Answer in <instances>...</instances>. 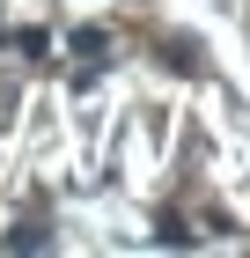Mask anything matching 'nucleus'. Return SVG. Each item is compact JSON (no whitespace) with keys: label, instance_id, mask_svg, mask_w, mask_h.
Segmentation results:
<instances>
[{"label":"nucleus","instance_id":"obj_1","mask_svg":"<svg viewBox=\"0 0 250 258\" xmlns=\"http://www.w3.org/2000/svg\"><path fill=\"white\" fill-rule=\"evenodd\" d=\"M66 44H74V52H81V59H89V67H103V52H111V37H103L96 22H89V30H74V37H66Z\"/></svg>","mask_w":250,"mask_h":258},{"label":"nucleus","instance_id":"obj_2","mask_svg":"<svg viewBox=\"0 0 250 258\" xmlns=\"http://www.w3.org/2000/svg\"><path fill=\"white\" fill-rule=\"evenodd\" d=\"M44 243H52V236H44L37 221H22V229H8V251H44Z\"/></svg>","mask_w":250,"mask_h":258},{"label":"nucleus","instance_id":"obj_3","mask_svg":"<svg viewBox=\"0 0 250 258\" xmlns=\"http://www.w3.org/2000/svg\"><path fill=\"white\" fill-rule=\"evenodd\" d=\"M15 44L30 52V59H44V52H52V30H15Z\"/></svg>","mask_w":250,"mask_h":258}]
</instances>
